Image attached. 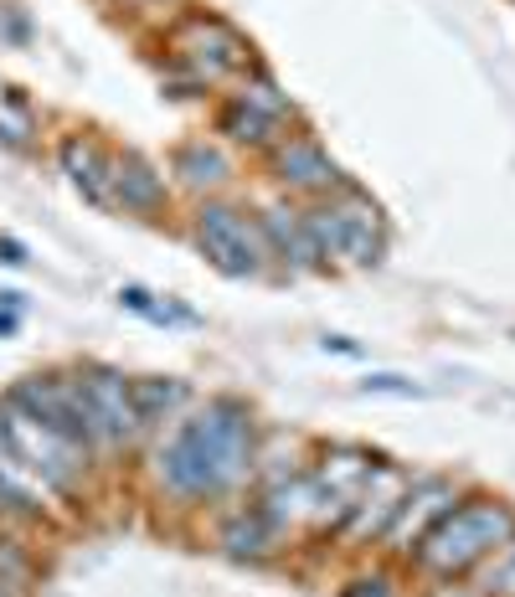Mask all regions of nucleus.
I'll return each mask as SVG.
<instances>
[{"instance_id": "1", "label": "nucleus", "mask_w": 515, "mask_h": 597, "mask_svg": "<svg viewBox=\"0 0 515 597\" xmlns=\"http://www.w3.org/2000/svg\"><path fill=\"white\" fill-rule=\"evenodd\" d=\"M258 474V418L238 397L186 407L150 448V479L171 505H222Z\"/></svg>"}, {"instance_id": "2", "label": "nucleus", "mask_w": 515, "mask_h": 597, "mask_svg": "<svg viewBox=\"0 0 515 597\" xmlns=\"http://www.w3.org/2000/svg\"><path fill=\"white\" fill-rule=\"evenodd\" d=\"M165 62H171V99H201L258 67L253 41L217 11H180L165 26Z\"/></svg>"}, {"instance_id": "3", "label": "nucleus", "mask_w": 515, "mask_h": 597, "mask_svg": "<svg viewBox=\"0 0 515 597\" xmlns=\"http://www.w3.org/2000/svg\"><path fill=\"white\" fill-rule=\"evenodd\" d=\"M511 541H515V505H505L495 495H459L454 510L417 541L413 561L423 572L454 582V577L479 572Z\"/></svg>"}, {"instance_id": "4", "label": "nucleus", "mask_w": 515, "mask_h": 597, "mask_svg": "<svg viewBox=\"0 0 515 597\" xmlns=\"http://www.w3.org/2000/svg\"><path fill=\"white\" fill-rule=\"evenodd\" d=\"M304 232L319 268H377L387 258V217L351 180L304 206Z\"/></svg>"}, {"instance_id": "5", "label": "nucleus", "mask_w": 515, "mask_h": 597, "mask_svg": "<svg viewBox=\"0 0 515 597\" xmlns=\"http://www.w3.org/2000/svg\"><path fill=\"white\" fill-rule=\"evenodd\" d=\"M0 448L37 479L47 499L78 495L83 484H88V474H93V448H83L62 428L41 422L37 412H26L11 392L0 397Z\"/></svg>"}, {"instance_id": "6", "label": "nucleus", "mask_w": 515, "mask_h": 597, "mask_svg": "<svg viewBox=\"0 0 515 597\" xmlns=\"http://www.w3.org/2000/svg\"><path fill=\"white\" fill-rule=\"evenodd\" d=\"M191 242L201 247V258L212 263L217 274H227V279H263L274 268V253H268V238H263L258 217H248L233 201H217V196L197 201Z\"/></svg>"}, {"instance_id": "7", "label": "nucleus", "mask_w": 515, "mask_h": 597, "mask_svg": "<svg viewBox=\"0 0 515 597\" xmlns=\"http://www.w3.org/2000/svg\"><path fill=\"white\" fill-rule=\"evenodd\" d=\"M294 124H299L294 99H289L263 67L242 73V78L233 82V93L217 103V135H227V144L253 150V155H268Z\"/></svg>"}, {"instance_id": "8", "label": "nucleus", "mask_w": 515, "mask_h": 597, "mask_svg": "<svg viewBox=\"0 0 515 597\" xmlns=\"http://www.w3.org/2000/svg\"><path fill=\"white\" fill-rule=\"evenodd\" d=\"M78 392H83V418H88L93 454H124V448H135L150 433L145 418H139L135 381L124 371H114V366H83Z\"/></svg>"}, {"instance_id": "9", "label": "nucleus", "mask_w": 515, "mask_h": 597, "mask_svg": "<svg viewBox=\"0 0 515 597\" xmlns=\"http://www.w3.org/2000/svg\"><path fill=\"white\" fill-rule=\"evenodd\" d=\"M263 160H268V176H274L289 196L319 201V196H330V191L346 186V170L330 160V150H325L304 124H294V129H289V135H284Z\"/></svg>"}, {"instance_id": "10", "label": "nucleus", "mask_w": 515, "mask_h": 597, "mask_svg": "<svg viewBox=\"0 0 515 597\" xmlns=\"http://www.w3.org/2000/svg\"><path fill=\"white\" fill-rule=\"evenodd\" d=\"M454 505H459V490L449 479H413L407 495H402V505H397L392 525H387V536H381V546H387L392 557H413L417 541L428 536Z\"/></svg>"}, {"instance_id": "11", "label": "nucleus", "mask_w": 515, "mask_h": 597, "mask_svg": "<svg viewBox=\"0 0 515 597\" xmlns=\"http://www.w3.org/2000/svg\"><path fill=\"white\" fill-rule=\"evenodd\" d=\"M407 484H413V474H402L397 463H381L366 474V484H361V495L351 499V510H346V536L351 541H366V536H387V525H392L397 505H402V495H407Z\"/></svg>"}, {"instance_id": "12", "label": "nucleus", "mask_w": 515, "mask_h": 597, "mask_svg": "<svg viewBox=\"0 0 515 597\" xmlns=\"http://www.w3.org/2000/svg\"><path fill=\"white\" fill-rule=\"evenodd\" d=\"M109 196H114V212L160 217L165 201H171V191H165V176H160L139 150H114V165H109Z\"/></svg>"}, {"instance_id": "13", "label": "nucleus", "mask_w": 515, "mask_h": 597, "mask_svg": "<svg viewBox=\"0 0 515 597\" xmlns=\"http://www.w3.org/2000/svg\"><path fill=\"white\" fill-rule=\"evenodd\" d=\"M62 176L83 191V201H93L103 212H114V196H109V165H114V150L99 140V135H67L58 144Z\"/></svg>"}, {"instance_id": "14", "label": "nucleus", "mask_w": 515, "mask_h": 597, "mask_svg": "<svg viewBox=\"0 0 515 597\" xmlns=\"http://www.w3.org/2000/svg\"><path fill=\"white\" fill-rule=\"evenodd\" d=\"M171 176H176L180 191H191V196H217L227 180L238 176L233 170V155L222 150L217 140H206V135H197V140H180L176 155H171Z\"/></svg>"}, {"instance_id": "15", "label": "nucleus", "mask_w": 515, "mask_h": 597, "mask_svg": "<svg viewBox=\"0 0 515 597\" xmlns=\"http://www.w3.org/2000/svg\"><path fill=\"white\" fill-rule=\"evenodd\" d=\"M258 227H263V238H268V253L274 263H284L289 274H315V247H310V232H304V212L289 206V201H274V206H263L258 212Z\"/></svg>"}, {"instance_id": "16", "label": "nucleus", "mask_w": 515, "mask_h": 597, "mask_svg": "<svg viewBox=\"0 0 515 597\" xmlns=\"http://www.w3.org/2000/svg\"><path fill=\"white\" fill-rule=\"evenodd\" d=\"M222 551H227V557H238V561H268L278 551V546H284V531H278L274 520L263 516V510H248V505H242V510H233V516L222 520Z\"/></svg>"}, {"instance_id": "17", "label": "nucleus", "mask_w": 515, "mask_h": 597, "mask_svg": "<svg viewBox=\"0 0 515 597\" xmlns=\"http://www.w3.org/2000/svg\"><path fill=\"white\" fill-rule=\"evenodd\" d=\"M135 402H139L145 428H155V422L180 418V407H186V386H180L176 377H139L135 381Z\"/></svg>"}, {"instance_id": "18", "label": "nucleus", "mask_w": 515, "mask_h": 597, "mask_svg": "<svg viewBox=\"0 0 515 597\" xmlns=\"http://www.w3.org/2000/svg\"><path fill=\"white\" fill-rule=\"evenodd\" d=\"M120 304L129 309V315H145L150 325H186V330H197V325H201L197 309H186V304H176V298L150 294L145 283H124V289H120Z\"/></svg>"}, {"instance_id": "19", "label": "nucleus", "mask_w": 515, "mask_h": 597, "mask_svg": "<svg viewBox=\"0 0 515 597\" xmlns=\"http://www.w3.org/2000/svg\"><path fill=\"white\" fill-rule=\"evenodd\" d=\"M0 582L5 587H16L21 597H26V587L37 582V561H32V551L21 546V541L0 536Z\"/></svg>"}, {"instance_id": "20", "label": "nucleus", "mask_w": 515, "mask_h": 597, "mask_svg": "<svg viewBox=\"0 0 515 597\" xmlns=\"http://www.w3.org/2000/svg\"><path fill=\"white\" fill-rule=\"evenodd\" d=\"M479 597H515V541L479 567Z\"/></svg>"}, {"instance_id": "21", "label": "nucleus", "mask_w": 515, "mask_h": 597, "mask_svg": "<svg viewBox=\"0 0 515 597\" xmlns=\"http://www.w3.org/2000/svg\"><path fill=\"white\" fill-rule=\"evenodd\" d=\"M366 392H392V397H423V386L407 377H392V371H381V377H366L361 381Z\"/></svg>"}, {"instance_id": "22", "label": "nucleus", "mask_w": 515, "mask_h": 597, "mask_svg": "<svg viewBox=\"0 0 515 597\" xmlns=\"http://www.w3.org/2000/svg\"><path fill=\"white\" fill-rule=\"evenodd\" d=\"M0 37L16 41V47H26V41H32V21H26V11H21V5H5V11H0Z\"/></svg>"}, {"instance_id": "23", "label": "nucleus", "mask_w": 515, "mask_h": 597, "mask_svg": "<svg viewBox=\"0 0 515 597\" xmlns=\"http://www.w3.org/2000/svg\"><path fill=\"white\" fill-rule=\"evenodd\" d=\"M340 597H397L392 577L387 572H372V577H356V582H346V593Z\"/></svg>"}, {"instance_id": "24", "label": "nucleus", "mask_w": 515, "mask_h": 597, "mask_svg": "<svg viewBox=\"0 0 515 597\" xmlns=\"http://www.w3.org/2000/svg\"><path fill=\"white\" fill-rule=\"evenodd\" d=\"M0 263H5V268H26V247H21L16 238H0Z\"/></svg>"}, {"instance_id": "25", "label": "nucleus", "mask_w": 515, "mask_h": 597, "mask_svg": "<svg viewBox=\"0 0 515 597\" xmlns=\"http://www.w3.org/2000/svg\"><path fill=\"white\" fill-rule=\"evenodd\" d=\"M325 351H340V356H361V345H356V340H346V335H325Z\"/></svg>"}, {"instance_id": "26", "label": "nucleus", "mask_w": 515, "mask_h": 597, "mask_svg": "<svg viewBox=\"0 0 515 597\" xmlns=\"http://www.w3.org/2000/svg\"><path fill=\"white\" fill-rule=\"evenodd\" d=\"M109 5H120V11H160V5H171V0H109Z\"/></svg>"}, {"instance_id": "27", "label": "nucleus", "mask_w": 515, "mask_h": 597, "mask_svg": "<svg viewBox=\"0 0 515 597\" xmlns=\"http://www.w3.org/2000/svg\"><path fill=\"white\" fill-rule=\"evenodd\" d=\"M26 304V294H16V289H0V309H21Z\"/></svg>"}, {"instance_id": "28", "label": "nucleus", "mask_w": 515, "mask_h": 597, "mask_svg": "<svg viewBox=\"0 0 515 597\" xmlns=\"http://www.w3.org/2000/svg\"><path fill=\"white\" fill-rule=\"evenodd\" d=\"M16 325H21L16 309H0V335H16Z\"/></svg>"}, {"instance_id": "29", "label": "nucleus", "mask_w": 515, "mask_h": 597, "mask_svg": "<svg viewBox=\"0 0 515 597\" xmlns=\"http://www.w3.org/2000/svg\"><path fill=\"white\" fill-rule=\"evenodd\" d=\"M0 597H21V593H16V587H5V582H0Z\"/></svg>"}, {"instance_id": "30", "label": "nucleus", "mask_w": 515, "mask_h": 597, "mask_svg": "<svg viewBox=\"0 0 515 597\" xmlns=\"http://www.w3.org/2000/svg\"><path fill=\"white\" fill-rule=\"evenodd\" d=\"M0 520H5V510H0Z\"/></svg>"}]
</instances>
